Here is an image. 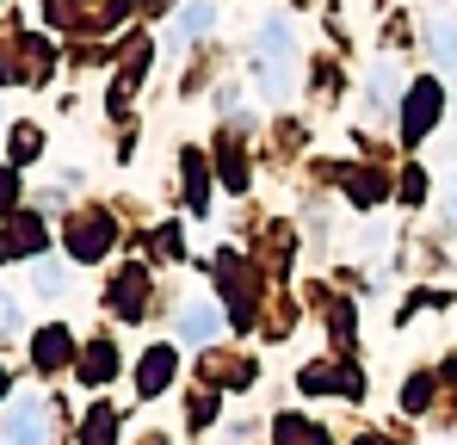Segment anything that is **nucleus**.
I'll return each instance as SVG.
<instances>
[{
    "label": "nucleus",
    "mask_w": 457,
    "mask_h": 445,
    "mask_svg": "<svg viewBox=\"0 0 457 445\" xmlns=\"http://www.w3.org/2000/svg\"><path fill=\"white\" fill-rule=\"evenodd\" d=\"M253 74H260V93L266 99H291V87H297V38H291V19H266L260 25Z\"/></svg>",
    "instance_id": "obj_1"
},
{
    "label": "nucleus",
    "mask_w": 457,
    "mask_h": 445,
    "mask_svg": "<svg viewBox=\"0 0 457 445\" xmlns=\"http://www.w3.org/2000/svg\"><path fill=\"white\" fill-rule=\"evenodd\" d=\"M6 440L12 445H44V408H37V402H12V408H6Z\"/></svg>",
    "instance_id": "obj_2"
},
{
    "label": "nucleus",
    "mask_w": 457,
    "mask_h": 445,
    "mask_svg": "<svg viewBox=\"0 0 457 445\" xmlns=\"http://www.w3.org/2000/svg\"><path fill=\"white\" fill-rule=\"evenodd\" d=\"M433 50H439V69L457 80V19H433Z\"/></svg>",
    "instance_id": "obj_3"
},
{
    "label": "nucleus",
    "mask_w": 457,
    "mask_h": 445,
    "mask_svg": "<svg viewBox=\"0 0 457 445\" xmlns=\"http://www.w3.org/2000/svg\"><path fill=\"white\" fill-rule=\"evenodd\" d=\"M211 19H217V6H186V13L173 19V44H179V38H192V31H204Z\"/></svg>",
    "instance_id": "obj_4"
},
{
    "label": "nucleus",
    "mask_w": 457,
    "mask_h": 445,
    "mask_svg": "<svg viewBox=\"0 0 457 445\" xmlns=\"http://www.w3.org/2000/svg\"><path fill=\"white\" fill-rule=\"evenodd\" d=\"M371 93H378V99H371L378 112H389V105H395V99H389V93H395V69H389V63H378V69H371Z\"/></svg>",
    "instance_id": "obj_5"
},
{
    "label": "nucleus",
    "mask_w": 457,
    "mask_h": 445,
    "mask_svg": "<svg viewBox=\"0 0 457 445\" xmlns=\"http://www.w3.org/2000/svg\"><path fill=\"white\" fill-rule=\"evenodd\" d=\"M408 99H414V105H408V130H427V124H433V105H427L433 93L420 87V93H408Z\"/></svg>",
    "instance_id": "obj_6"
},
{
    "label": "nucleus",
    "mask_w": 457,
    "mask_h": 445,
    "mask_svg": "<svg viewBox=\"0 0 457 445\" xmlns=\"http://www.w3.org/2000/svg\"><path fill=\"white\" fill-rule=\"evenodd\" d=\"M211 328H217V315H211V309H186V340H204Z\"/></svg>",
    "instance_id": "obj_7"
},
{
    "label": "nucleus",
    "mask_w": 457,
    "mask_h": 445,
    "mask_svg": "<svg viewBox=\"0 0 457 445\" xmlns=\"http://www.w3.org/2000/svg\"><path fill=\"white\" fill-rule=\"evenodd\" d=\"M62 347H69V334H62V328H50V334L37 340V359H44V365H56V359H62Z\"/></svg>",
    "instance_id": "obj_8"
},
{
    "label": "nucleus",
    "mask_w": 457,
    "mask_h": 445,
    "mask_svg": "<svg viewBox=\"0 0 457 445\" xmlns=\"http://www.w3.org/2000/svg\"><path fill=\"white\" fill-rule=\"evenodd\" d=\"M56 285H62V266L44 260V266H37V291H56Z\"/></svg>",
    "instance_id": "obj_9"
},
{
    "label": "nucleus",
    "mask_w": 457,
    "mask_h": 445,
    "mask_svg": "<svg viewBox=\"0 0 457 445\" xmlns=\"http://www.w3.org/2000/svg\"><path fill=\"white\" fill-rule=\"evenodd\" d=\"M12 155L31 161V155H37V130H19V137H12Z\"/></svg>",
    "instance_id": "obj_10"
},
{
    "label": "nucleus",
    "mask_w": 457,
    "mask_h": 445,
    "mask_svg": "<svg viewBox=\"0 0 457 445\" xmlns=\"http://www.w3.org/2000/svg\"><path fill=\"white\" fill-rule=\"evenodd\" d=\"M6 192H12V186H6V173H0V205H12V198H6Z\"/></svg>",
    "instance_id": "obj_11"
},
{
    "label": "nucleus",
    "mask_w": 457,
    "mask_h": 445,
    "mask_svg": "<svg viewBox=\"0 0 457 445\" xmlns=\"http://www.w3.org/2000/svg\"><path fill=\"white\" fill-rule=\"evenodd\" d=\"M0 322H12V303H6V297H0Z\"/></svg>",
    "instance_id": "obj_12"
}]
</instances>
